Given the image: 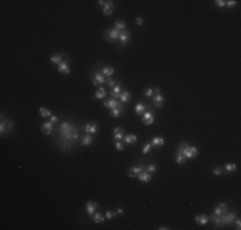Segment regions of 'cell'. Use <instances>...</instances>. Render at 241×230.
Wrapping results in <instances>:
<instances>
[{"label": "cell", "instance_id": "3", "mask_svg": "<svg viewBox=\"0 0 241 230\" xmlns=\"http://www.w3.org/2000/svg\"><path fill=\"white\" fill-rule=\"evenodd\" d=\"M90 78H91V82H92V84H95L96 87H99L100 84H103V83H105V77L101 73H100V71H95L91 75H90Z\"/></svg>", "mask_w": 241, "mask_h": 230}, {"label": "cell", "instance_id": "46", "mask_svg": "<svg viewBox=\"0 0 241 230\" xmlns=\"http://www.w3.org/2000/svg\"><path fill=\"white\" fill-rule=\"evenodd\" d=\"M136 23H137V26H142L144 24V19L140 18V17H137V18H136Z\"/></svg>", "mask_w": 241, "mask_h": 230}, {"label": "cell", "instance_id": "31", "mask_svg": "<svg viewBox=\"0 0 241 230\" xmlns=\"http://www.w3.org/2000/svg\"><path fill=\"white\" fill-rule=\"evenodd\" d=\"M223 169H225L226 173H234L237 169V165L235 163H228V164H226L225 166H223Z\"/></svg>", "mask_w": 241, "mask_h": 230}, {"label": "cell", "instance_id": "4", "mask_svg": "<svg viewBox=\"0 0 241 230\" xmlns=\"http://www.w3.org/2000/svg\"><path fill=\"white\" fill-rule=\"evenodd\" d=\"M227 210H228V204H227L226 202H221V203H218L217 206H216V208H214V211L212 212V215L222 217V216H223V215H225L226 212H227Z\"/></svg>", "mask_w": 241, "mask_h": 230}, {"label": "cell", "instance_id": "47", "mask_svg": "<svg viewBox=\"0 0 241 230\" xmlns=\"http://www.w3.org/2000/svg\"><path fill=\"white\" fill-rule=\"evenodd\" d=\"M235 225H236V229H237V230H240V229H241V221H240V219H237V220H236Z\"/></svg>", "mask_w": 241, "mask_h": 230}, {"label": "cell", "instance_id": "44", "mask_svg": "<svg viewBox=\"0 0 241 230\" xmlns=\"http://www.w3.org/2000/svg\"><path fill=\"white\" fill-rule=\"evenodd\" d=\"M191 156H192V159H195L197 156V148L195 146H191Z\"/></svg>", "mask_w": 241, "mask_h": 230}, {"label": "cell", "instance_id": "24", "mask_svg": "<svg viewBox=\"0 0 241 230\" xmlns=\"http://www.w3.org/2000/svg\"><path fill=\"white\" fill-rule=\"evenodd\" d=\"M92 220H94V223H96V224H103L105 221V216L101 214V212H95V214L92 215Z\"/></svg>", "mask_w": 241, "mask_h": 230}, {"label": "cell", "instance_id": "14", "mask_svg": "<svg viewBox=\"0 0 241 230\" xmlns=\"http://www.w3.org/2000/svg\"><path fill=\"white\" fill-rule=\"evenodd\" d=\"M208 221H209V216L205 215V214H200V215H196L195 216V223L197 225H200V226L206 225V224H208Z\"/></svg>", "mask_w": 241, "mask_h": 230}, {"label": "cell", "instance_id": "16", "mask_svg": "<svg viewBox=\"0 0 241 230\" xmlns=\"http://www.w3.org/2000/svg\"><path fill=\"white\" fill-rule=\"evenodd\" d=\"M137 179H139L140 182H144V183H149L151 179H153V174L151 173H149V171H142V173H140L139 175H137Z\"/></svg>", "mask_w": 241, "mask_h": 230}, {"label": "cell", "instance_id": "30", "mask_svg": "<svg viewBox=\"0 0 241 230\" xmlns=\"http://www.w3.org/2000/svg\"><path fill=\"white\" fill-rule=\"evenodd\" d=\"M125 113V107H117V109H112L110 110V115L113 118H118Z\"/></svg>", "mask_w": 241, "mask_h": 230}, {"label": "cell", "instance_id": "34", "mask_svg": "<svg viewBox=\"0 0 241 230\" xmlns=\"http://www.w3.org/2000/svg\"><path fill=\"white\" fill-rule=\"evenodd\" d=\"M176 163H177L178 165H184V164L186 163L185 156H182L181 153H177V156H176Z\"/></svg>", "mask_w": 241, "mask_h": 230}, {"label": "cell", "instance_id": "28", "mask_svg": "<svg viewBox=\"0 0 241 230\" xmlns=\"http://www.w3.org/2000/svg\"><path fill=\"white\" fill-rule=\"evenodd\" d=\"M105 95H107L105 88H104V87H99L98 91L95 92V95H94V99H98V100H99V99H104Z\"/></svg>", "mask_w": 241, "mask_h": 230}, {"label": "cell", "instance_id": "2", "mask_svg": "<svg viewBox=\"0 0 241 230\" xmlns=\"http://www.w3.org/2000/svg\"><path fill=\"white\" fill-rule=\"evenodd\" d=\"M119 33H120V32H118L116 28H108V30L104 31L103 36L105 37L107 41L112 42V44H114V42L118 41V38H119Z\"/></svg>", "mask_w": 241, "mask_h": 230}, {"label": "cell", "instance_id": "26", "mask_svg": "<svg viewBox=\"0 0 241 230\" xmlns=\"http://www.w3.org/2000/svg\"><path fill=\"white\" fill-rule=\"evenodd\" d=\"M114 28L118 31V32H122L126 30V22L123 19H117L116 23H114Z\"/></svg>", "mask_w": 241, "mask_h": 230}, {"label": "cell", "instance_id": "43", "mask_svg": "<svg viewBox=\"0 0 241 230\" xmlns=\"http://www.w3.org/2000/svg\"><path fill=\"white\" fill-rule=\"evenodd\" d=\"M236 4H237L236 0H228V2H226V6H228V8H234Z\"/></svg>", "mask_w": 241, "mask_h": 230}, {"label": "cell", "instance_id": "19", "mask_svg": "<svg viewBox=\"0 0 241 230\" xmlns=\"http://www.w3.org/2000/svg\"><path fill=\"white\" fill-rule=\"evenodd\" d=\"M100 73L105 77V78H109L114 74V68L113 67H103L100 69Z\"/></svg>", "mask_w": 241, "mask_h": 230}, {"label": "cell", "instance_id": "25", "mask_svg": "<svg viewBox=\"0 0 241 230\" xmlns=\"http://www.w3.org/2000/svg\"><path fill=\"white\" fill-rule=\"evenodd\" d=\"M123 141H125L126 144H135L137 142V137L135 134H126Z\"/></svg>", "mask_w": 241, "mask_h": 230}, {"label": "cell", "instance_id": "42", "mask_svg": "<svg viewBox=\"0 0 241 230\" xmlns=\"http://www.w3.org/2000/svg\"><path fill=\"white\" fill-rule=\"evenodd\" d=\"M216 5L219 6V8H223V6H226V0H216Z\"/></svg>", "mask_w": 241, "mask_h": 230}, {"label": "cell", "instance_id": "13", "mask_svg": "<svg viewBox=\"0 0 241 230\" xmlns=\"http://www.w3.org/2000/svg\"><path fill=\"white\" fill-rule=\"evenodd\" d=\"M153 105L155 107H163L164 106V96H163L162 93L153 96Z\"/></svg>", "mask_w": 241, "mask_h": 230}, {"label": "cell", "instance_id": "38", "mask_svg": "<svg viewBox=\"0 0 241 230\" xmlns=\"http://www.w3.org/2000/svg\"><path fill=\"white\" fill-rule=\"evenodd\" d=\"M212 173H213L214 175H218V176H219V175L223 174V169H222V167H214V169L212 170Z\"/></svg>", "mask_w": 241, "mask_h": 230}, {"label": "cell", "instance_id": "17", "mask_svg": "<svg viewBox=\"0 0 241 230\" xmlns=\"http://www.w3.org/2000/svg\"><path fill=\"white\" fill-rule=\"evenodd\" d=\"M131 38V32L130 31H127V30H125V31H122L119 33V41H120V44L122 45H126L127 44V41Z\"/></svg>", "mask_w": 241, "mask_h": 230}, {"label": "cell", "instance_id": "18", "mask_svg": "<svg viewBox=\"0 0 241 230\" xmlns=\"http://www.w3.org/2000/svg\"><path fill=\"white\" fill-rule=\"evenodd\" d=\"M125 135H126V132H125V129H122V128H117V129L113 131L114 141H122L125 138Z\"/></svg>", "mask_w": 241, "mask_h": 230}, {"label": "cell", "instance_id": "29", "mask_svg": "<svg viewBox=\"0 0 241 230\" xmlns=\"http://www.w3.org/2000/svg\"><path fill=\"white\" fill-rule=\"evenodd\" d=\"M64 60V58H63V54H57V55H54V56H51L50 58V62L53 63V64H60Z\"/></svg>", "mask_w": 241, "mask_h": 230}, {"label": "cell", "instance_id": "12", "mask_svg": "<svg viewBox=\"0 0 241 230\" xmlns=\"http://www.w3.org/2000/svg\"><path fill=\"white\" fill-rule=\"evenodd\" d=\"M150 143H151V148H160L166 144V139L163 137H154L150 141Z\"/></svg>", "mask_w": 241, "mask_h": 230}, {"label": "cell", "instance_id": "11", "mask_svg": "<svg viewBox=\"0 0 241 230\" xmlns=\"http://www.w3.org/2000/svg\"><path fill=\"white\" fill-rule=\"evenodd\" d=\"M98 207H99V204L96 202H92V201L86 202V214H87L89 216H92L94 214H95Z\"/></svg>", "mask_w": 241, "mask_h": 230}, {"label": "cell", "instance_id": "32", "mask_svg": "<svg viewBox=\"0 0 241 230\" xmlns=\"http://www.w3.org/2000/svg\"><path fill=\"white\" fill-rule=\"evenodd\" d=\"M6 123H8V127L11 128H13V122L12 120H6ZM0 133H2V135H4V133H5V122L3 120L2 122V125H0Z\"/></svg>", "mask_w": 241, "mask_h": 230}, {"label": "cell", "instance_id": "45", "mask_svg": "<svg viewBox=\"0 0 241 230\" xmlns=\"http://www.w3.org/2000/svg\"><path fill=\"white\" fill-rule=\"evenodd\" d=\"M50 122L53 123V124H55V123H58V122H59V118H58V116H55V115H51V116H50Z\"/></svg>", "mask_w": 241, "mask_h": 230}, {"label": "cell", "instance_id": "50", "mask_svg": "<svg viewBox=\"0 0 241 230\" xmlns=\"http://www.w3.org/2000/svg\"><path fill=\"white\" fill-rule=\"evenodd\" d=\"M107 3H108V2H104V0H99V2H98V4L101 5V6H105Z\"/></svg>", "mask_w": 241, "mask_h": 230}, {"label": "cell", "instance_id": "20", "mask_svg": "<svg viewBox=\"0 0 241 230\" xmlns=\"http://www.w3.org/2000/svg\"><path fill=\"white\" fill-rule=\"evenodd\" d=\"M113 12H114V4L112 2H108L104 6V9H103V13H104V15L109 17V15L113 14Z\"/></svg>", "mask_w": 241, "mask_h": 230}, {"label": "cell", "instance_id": "40", "mask_svg": "<svg viewBox=\"0 0 241 230\" xmlns=\"http://www.w3.org/2000/svg\"><path fill=\"white\" fill-rule=\"evenodd\" d=\"M105 83L108 84V86H110V87H114V86H116V81H114L113 78H110V77L105 79Z\"/></svg>", "mask_w": 241, "mask_h": 230}, {"label": "cell", "instance_id": "37", "mask_svg": "<svg viewBox=\"0 0 241 230\" xmlns=\"http://www.w3.org/2000/svg\"><path fill=\"white\" fill-rule=\"evenodd\" d=\"M150 150H151V143H150V142L145 143V144H144V148H142V153H144V155H146V153H148Z\"/></svg>", "mask_w": 241, "mask_h": 230}, {"label": "cell", "instance_id": "33", "mask_svg": "<svg viewBox=\"0 0 241 230\" xmlns=\"http://www.w3.org/2000/svg\"><path fill=\"white\" fill-rule=\"evenodd\" d=\"M39 113H40V115H41V116H44V118H48V116L50 118L51 115H53V114H51L50 110H48V109H45V107H40Z\"/></svg>", "mask_w": 241, "mask_h": 230}, {"label": "cell", "instance_id": "41", "mask_svg": "<svg viewBox=\"0 0 241 230\" xmlns=\"http://www.w3.org/2000/svg\"><path fill=\"white\" fill-rule=\"evenodd\" d=\"M114 216H116V212H113V211H107V214H105V219L112 220V219H114Z\"/></svg>", "mask_w": 241, "mask_h": 230}, {"label": "cell", "instance_id": "48", "mask_svg": "<svg viewBox=\"0 0 241 230\" xmlns=\"http://www.w3.org/2000/svg\"><path fill=\"white\" fill-rule=\"evenodd\" d=\"M116 214H118V215H123L125 211H123V208H118V210L116 211Z\"/></svg>", "mask_w": 241, "mask_h": 230}, {"label": "cell", "instance_id": "35", "mask_svg": "<svg viewBox=\"0 0 241 230\" xmlns=\"http://www.w3.org/2000/svg\"><path fill=\"white\" fill-rule=\"evenodd\" d=\"M157 170H158V166H157L155 164H150V165L146 166V171H149V173H151V174L155 173Z\"/></svg>", "mask_w": 241, "mask_h": 230}, {"label": "cell", "instance_id": "39", "mask_svg": "<svg viewBox=\"0 0 241 230\" xmlns=\"http://www.w3.org/2000/svg\"><path fill=\"white\" fill-rule=\"evenodd\" d=\"M116 148H117V151H123L125 150V144L120 141H116Z\"/></svg>", "mask_w": 241, "mask_h": 230}, {"label": "cell", "instance_id": "21", "mask_svg": "<svg viewBox=\"0 0 241 230\" xmlns=\"http://www.w3.org/2000/svg\"><path fill=\"white\" fill-rule=\"evenodd\" d=\"M132 99V96H131V93L128 92V91H126V90H123L122 91V93H120V97H119V101L122 102V104L125 105V104H127V102H130V100Z\"/></svg>", "mask_w": 241, "mask_h": 230}, {"label": "cell", "instance_id": "10", "mask_svg": "<svg viewBox=\"0 0 241 230\" xmlns=\"http://www.w3.org/2000/svg\"><path fill=\"white\" fill-rule=\"evenodd\" d=\"M122 82H116V86L112 87L110 90V95H112V99H119L120 97V93H122Z\"/></svg>", "mask_w": 241, "mask_h": 230}, {"label": "cell", "instance_id": "6", "mask_svg": "<svg viewBox=\"0 0 241 230\" xmlns=\"http://www.w3.org/2000/svg\"><path fill=\"white\" fill-rule=\"evenodd\" d=\"M122 102H120L119 100L117 99H109V100H104V102H103V105H104L107 109L112 110V109H117V107H125L123 105H120Z\"/></svg>", "mask_w": 241, "mask_h": 230}, {"label": "cell", "instance_id": "1", "mask_svg": "<svg viewBox=\"0 0 241 230\" xmlns=\"http://www.w3.org/2000/svg\"><path fill=\"white\" fill-rule=\"evenodd\" d=\"M59 132L63 135V138H66V139H70V141H77L78 139V132H77V129L72 124L67 123V122L60 125Z\"/></svg>", "mask_w": 241, "mask_h": 230}, {"label": "cell", "instance_id": "8", "mask_svg": "<svg viewBox=\"0 0 241 230\" xmlns=\"http://www.w3.org/2000/svg\"><path fill=\"white\" fill-rule=\"evenodd\" d=\"M146 170V166L145 165H137V166H132L131 169H128V176L130 178H137V175H139L140 173L145 171Z\"/></svg>", "mask_w": 241, "mask_h": 230}, {"label": "cell", "instance_id": "9", "mask_svg": "<svg viewBox=\"0 0 241 230\" xmlns=\"http://www.w3.org/2000/svg\"><path fill=\"white\" fill-rule=\"evenodd\" d=\"M154 120H155V115H154V113L150 111V110H146L142 114V123L145 125H151L154 123Z\"/></svg>", "mask_w": 241, "mask_h": 230}, {"label": "cell", "instance_id": "51", "mask_svg": "<svg viewBox=\"0 0 241 230\" xmlns=\"http://www.w3.org/2000/svg\"><path fill=\"white\" fill-rule=\"evenodd\" d=\"M167 229H168L167 226H159L158 228V230H167Z\"/></svg>", "mask_w": 241, "mask_h": 230}, {"label": "cell", "instance_id": "7", "mask_svg": "<svg viewBox=\"0 0 241 230\" xmlns=\"http://www.w3.org/2000/svg\"><path fill=\"white\" fill-rule=\"evenodd\" d=\"M58 72L62 74H70L71 73V67H70V59L67 56L64 58V60L58 65Z\"/></svg>", "mask_w": 241, "mask_h": 230}, {"label": "cell", "instance_id": "27", "mask_svg": "<svg viewBox=\"0 0 241 230\" xmlns=\"http://www.w3.org/2000/svg\"><path fill=\"white\" fill-rule=\"evenodd\" d=\"M145 111H146V105L144 104V102H139V104L135 106V113L137 115H142Z\"/></svg>", "mask_w": 241, "mask_h": 230}, {"label": "cell", "instance_id": "15", "mask_svg": "<svg viewBox=\"0 0 241 230\" xmlns=\"http://www.w3.org/2000/svg\"><path fill=\"white\" fill-rule=\"evenodd\" d=\"M85 132L87 134H95L98 132V123L92 122V123H86L85 125Z\"/></svg>", "mask_w": 241, "mask_h": 230}, {"label": "cell", "instance_id": "36", "mask_svg": "<svg viewBox=\"0 0 241 230\" xmlns=\"http://www.w3.org/2000/svg\"><path fill=\"white\" fill-rule=\"evenodd\" d=\"M144 95H145V97H148V99L153 97V96H154V90H153V88H146V90L144 91Z\"/></svg>", "mask_w": 241, "mask_h": 230}, {"label": "cell", "instance_id": "49", "mask_svg": "<svg viewBox=\"0 0 241 230\" xmlns=\"http://www.w3.org/2000/svg\"><path fill=\"white\" fill-rule=\"evenodd\" d=\"M154 90V96H155V95H159V93H160V90L158 88V87H155V88H153Z\"/></svg>", "mask_w": 241, "mask_h": 230}, {"label": "cell", "instance_id": "22", "mask_svg": "<svg viewBox=\"0 0 241 230\" xmlns=\"http://www.w3.org/2000/svg\"><path fill=\"white\" fill-rule=\"evenodd\" d=\"M41 131L44 132L45 134L50 135L51 132H53V123H51V122H45V123H42V125H41Z\"/></svg>", "mask_w": 241, "mask_h": 230}, {"label": "cell", "instance_id": "5", "mask_svg": "<svg viewBox=\"0 0 241 230\" xmlns=\"http://www.w3.org/2000/svg\"><path fill=\"white\" fill-rule=\"evenodd\" d=\"M235 220H236V214H235V212H226V214L221 217L222 226H226V225L234 224Z\"/></svg>", "mask_w": 241, "mask_h": 230}, {"label": "cell", "instance_id": "23", "mask_svg": "<svg viewBox=\"0 0 241 230\" xmlns=\"http://www.w3.org/2000/svg\"><path fill=\"white\" fill-rule=\"evenodd\" d=\"M92 142H94L92 134H87V133H86V135H83V137H82L81 146H90V144H92Z\"/></svg>", "mask_w": 241, "mask_h": 230}]
</instances>
